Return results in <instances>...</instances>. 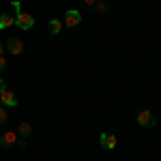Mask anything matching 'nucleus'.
I'll return each instance as SVG.
<instances>
[{
	"label": "nucleus",
	"mask_w": 161,
	"mask_h": 161,
	"mask_svg": "<svg viewBox=\"0 0 161 161\" xmlns=\"http://www.w3.org/2000/svg\"><path fill=\"white\" fill-rule=\"evenodd\" d=\"M2 52H4V45H2V43H0V56H2Z\"/></svg>",
	"instance_id": "16"
},
{
	"label": "nucleus",
	"mask_w": 161,
	"mask_h": 161,
	"mask_svg": "<svg viewBox=\"0 0 161 161\" xmlns=\"http://www.w3.org/2000/svg\"><path fill=\"white\" fill-rule=\"evenodd\" d=\"M95 7H97V11H99V13H103L105 9H108V4H105V2H101V0H97V4H95Z\"/></svg>",
	"instance_id": "12"
},
{
	"label": "nucleus",
	"mask_w": 161,
	"mask_h": 161,
	"mask_svg": "<svg viewBox=\"0 0 161 161\" xmlns=\"http://www.w3.org/2000/svg\"><path fill=\"white\" fill-rule=\"evenodd\" d=\"M4 67H7V60H4V58H2V56H0V73H2V71H4Z\"/></svg>",
	"instance_id": "13"
},
{
	"label": "nucleus",
	"mask_w": 161,
	"mask_h": 161,
	"mask_svg": "<svg viewBox=\"0 0 161 161\" xmlns=\"http://www.w3.org/2000/svg\"><path fill=\"white\" fill-rule=\"evenodd\" d=\"M15 24L19 26L22 30H30V28L35 26V17H32L30 13H17V17H15Z\"/></svg>",
	"instance_id": "2"
},
{
	"label": "nucleus",
	"mask_w": 161,
	"mask_h": 161,
	"mask_svg": "<svg viewBox=\"0 0 161 161\" xmlns=\"http://www.w3.org/2000/svg\"><path fill=\"white\" fill-rule=\"evenodd\" d=\"M32 131H35V129H32V125H30V123H19V125H17V136H19V137H28Z\"/></svg>",
	"instance_id": "7"
},
{
	"label": "nucleus",
	"mask_w": 161,
	"mask_h": 161,
	"mask_svg": "<svg viewBox=\"0 0 161 161\" xmlns=\"http://www.w3.org/2000/svg\"><path fill=\"white\" fill-rule=\"evenodd\" d=\"M0 105H4V108H15V105H17V97L13 95L9 88H4V90L0 92Z\"/></svg>",
	"instance_id": "5"
},
{
	"label": "nucleus",
	"mask_w": 161,
	"mask_h": 161,
	"mask_svg": "<svg viewBox=\"0 0 161 161\" xmlns=\"http://www.w3.org/2000/svg\"><path fill=\"white\" fill-rule=\"evenodd\" d=\"M4 88H7V82H4V80H2V77H0V92H2V90H4Z\"/></svg>",
	"instance_id": "15"
},
{
	"label": "nucleus",
	"mask_w": 161,
	"mask_h": 161,
	"mask_svg": "<svg viewBox=\"0 0 161 161\" xmlns=\"http://www.w3.org/2000/svg\"><path fill=\"white\" fill-rule=\"evenodd\" d=\"M84 4H88V7H95V4H97V0H84Z\"/></svg>",
	"instance_id": "14"
},
{
	"label": "nucleus",
	"mask_w": 161,
	"mask_h": 161,
	"mask_svg": "<svg viewBox=\"0 0 161 161\" xmlns=\"http://www.w3.org/2000/svg\"><path fill=\"white\" fill-rule=\"evenodd\" d=\"M60 30H62V22H60V19H52V22H50V32H52V35H58Z\"/></svg>",
	"instance_id": "10"
},
{
	"label": "nucleus",
	"mask_w": 161,
	"mask_h": 161,
	"mask_svg": "<svg viewBox=\"0 0 161 161\" xmlns=\"http://www.w3.org/2000/svg\"><path fill=\"white\" fill-rule=\"evenodd\" d=\"M7 118H9V114H7V110H4V105H0V125L7 123Z\"/></svg>",
	"instance_id": "11"
},
{
	"label": "nucleus",
	"mask_w": 161,
	"mask_h": 161,
	"mask_svg": "<svg viewBox=\"0 0 161 161\" xmlns=\"http://www.w3.org/2000/svg\"><path fill=\"white\" fill-rule=\"evenodd\" d=\"M155 114L150 110H142L137 114V125H142V127H155Z\"/></svg>",
	"instance_id": "4"
},
{
	"label": "nucleus",
	"mask_w": 161,
	"mask_h": 161,
	"mask_svg": "<svg viewBox=\"0 0 161 161\" xmlns=\"http://www.w3.org/2000/svg\"><path fill=\"white\" fill-rule=\"evenodd\" d=\"M7 47H9V52H11L13 56H19V54L24 52V43H22L19 39L11 37V39H9V41H7Z\"/></svg>",
	"instance_id": "6"
},
{
	"label": "nucleus",
	"mask_w": 161,
	"mask_h": 161,
	"mask_svg": "<svg viewBox=\"0 0 161 161\" xmlns=\"http://www.w3.org/2000/svg\"><path fill=\"white\" fill-rule=\"evenodd\" d=\"M80 22H82V13H80V11L71 9V11L64 13V22H62L64 26H69V28H75V26H80Z\"/></svg>",
	"instance_id": "3"
},
{
	"label": "nucleus",
	"mask_w": 161,
	"mask_h": 161,
	"mask_svg": "<svg viewBox=\"0 0 161 161\" xmlns=\"http://www.w3.org/2000/svg\"><path fill=\"white\" fill-rule=\"evenodd\" d=\"M116 142H118V140H116L114 133H105V140H103V144H101V146L112 150V148H116Z\"/></svg>",
	"instance_id": "9"
},
{
	"label": "nucleus",
	"mask_w": 161,
	"mask_h": 161,
	"mask_svg": "<svg viewBox=\"0 0 161 161\" xmlns=\"http://www.w3.org/2000/svg\"><path fill=\"white\" fill-rule=\"evenodd\" d=\"M13 24H15V17H13V15H9V13H2V15H0V30L11 28Z\"/></svg>",
	"instance_id": "8"
},
{
	"label": "nucleus",
	"mask_w": 161,
	"mask_h": 161,
	"mask_svg": "<svg viewBox=\"0 0 161 161\" xmlns=\"http://www.w3.org/2000/svg\"><path fill=\"white\" fill-rule=\"evenodd\" d=\"M17 142H19L17 131H4L0 136V146L2 148H13V146H17Z\"/></svg>",
	"instance_id": "1"
}]
</instances>
